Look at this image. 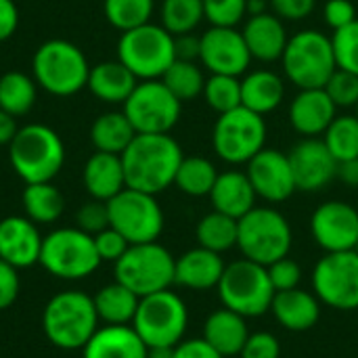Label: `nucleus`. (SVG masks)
<instances>
[{
	"label": "nucleus",
	"instance_id": "nucleus-1",
	"mask_svg": "<svg viewBox=\"0 0 358 358\" xmlns=\"http://www.w3.org/2000/svg\"><path fill=\"white\" fill-rule=\"evenodd\" d=\"M182 147L172 134H136L122 153L126 187L157 195L174 185Z\"/></svg>",
	"mask_w": 358,
	"mask_h": 358
},
{
	"label": "nucleus",
	"instance_id": "nucleus-2",
	"mask_svg": "<svg viewBox=\"0 0 358 358\" xmlns=\"http://www.w3.org/2000/svg\"><path fill=\"white\" fill-rule=\"evenodd\" d=\"M99 323L92 296L78 289L55 294L42 310V331L59 350H82Z\"/></svg>",
	"mask_w": 358,
	"mask_h": 358
},
{
	"label": "nucleus",
	"instance_id": "nucleus-3",
	"mask_svg": "<svg viewBox=\"0 0 358 358\" xmlns=\"http://www.w3.org/2000/svg\"><path fill=\"white\" fill-rule=\"evenodd\" d=\"M8 162L25 182H52L65 164L63 138L46 124H27L8 145Z\"/></svg>",
	"mask_w": 358,
	"mask_h": 358
},
{
	"label": "nucleus",
	"instance_id": "nucleus-4",
	"mask_svg": "<svg viewBox=\"0 0 358 358\" xmlns=\"http://www.w3.org/2000/svg\"><path fill=\"white\" fill-rule=\"evenodd\" d=\"M90 65L80 46L52 38L42 42L31 57V78L52 96H73L86 88Z\"/></svg>",
	"mask_w": 358,
	"mask_h": 358
},
{
	"label": "nucleus",
	"instance_id": "nucleus-5",
	"mask_svg": "<svg viewBox=\"0 0 358 358\" xmlns=\"http://www.w3.org/2000/svg\"><path fill=\"white\" fill-rule=\"evenodd\" d=\"M294 233L287 218L268 206H256L243 218H239L237 248L245 260L262 266L289 256Z\"/></svg>",
	"mask_w": 358,
	"mask_h": 358
},
{
	"label": "nucleus",
	"instance_id": "nucleus-6",
	"mask_svg": "<svg viewBox=\"0 0 358 358\" xmlns=\"http://www.w3.org/2000/svg\"><path fill=\"white\" fill-rule=\"evenodd\" d=\"M285 78L298 88H323L338 69L331 38L319 29H302L289 36L281 57Z\"/></svg>",
	"mask_w": 358,
	"mask_h": 358
},
{
	"label": "nucleus",
	"instance_id": "nucleus-7",
	"mask_svg": "<svg viewBox=\"0 0 358 358\" xmlns=\"http://www.w3.org/2000/svg\"><path fill=\"white\" fill-rule=\"evenodd\" d=\"M117 61H122L138 82L162 80L176 61L174 36L162 23H145L122 31L117 40Z\"/></svg>",
	"mask_w": 358,
	"mask_h": 358
},
{
	"label": "nucleus",
	"instance_id": "nucleus-8",
	"mask_svg": "<svg viewBox=\"0 0 358 358\" xmlns=\"http://www.w3.org/2000/svg\"><path fill=\"white\" fill-rule=\"evenodd\" d=\"M48 275L63 281H80L90 277L101 258L94 248V237L78 227L55 229L42 239V252L38 262Z\"/></svg>",
	"mask_w": 358,
	"mask_h": 358
},
{
	"label": "nucleus",
	"instance_id": "nucleus-9",
	"mask_svg": "<svg viewBox=\"0 0 358 358\" xmlns=\"http://www.w3.org/2000/svg\"><path fill=\"white\" fill-rule=\"evenodd\" d=\"M216 292L224 308L245 319L266 315L277 294L268 279L266 266L245 258L227 264Z\"/></svg>",
	"mask_w": 358,
	"mask_h": 358
},
{
	"label": "nucleus",
	"instance_id": "nucleus-10",
	"mask_svg": "<svg viewBox=\"0 0 358 358\" xmlns=\"http://www.w3.org/2000/svg\"><path fill=\"white\" fill-rule=\"evenodd\" d=\"M189 310L185 300L172 289L141 298L132 327L147 348H174L185 340Z\"/></svg>",
	"mask_w": 358,
	"mask_h": 358
},
{
	"label": "nucleus",
	"instance_id": "nucleus-11",
	"mask_svg": "<svg viewBox=\"0 0 358 358\" xmlns=\"http://www.w3.org/2000/svg\"><path fill=\"white\" fill-rule=\"evenodd\" d=\"M176 258L157 241L136 243L113 264L115 281L132 289L138 298L170 289L174 285Z\"/></svg>",
	"mask_w": 358,
	"mask_h": 358
},
{
	"label": "nucleus",
	"instance_id": "nucleus-12",
	"mask_svg": "<svg viewBox=\"0 0 358 358\" xmlns=\"http://www.w3.org/2000/svg\"><path fill=\"white\" fill-rule=\"evenodd\" d=\"M266 134L264 115L241 105L218 115L212 130V147L224 164L241 166L266 147Z\"/></svg>",
	"mask_w": 358,
	"mask_h": 358
},
{
	"label": "nucleus",
	"instance_id": "nucleus-13",
	"mask_svg": "<svg viewBox=\"0 0 358 358\" xmlns=\"http://www.w3.org/2000/svg\"><path fill=\"white\" fill-rule=\"evenodd\" d=\"M109 227L122 233L130 245L157 241L164 233V210L155 195L126 187L107 201Z\"/></svg>",
	"mask_w": 358,
	"mask_h": 358
},
{
	"label": "nucleus",
	"instance_id": "nucleus-14",
	"mask_svg": "<svg viewBox=\"0 0 358 358\" xmlns=\"http://www.w3.org/2000/svg\"><path fill=\"white\" fill-rule=\"evenodd\" d=\"M136 134H170L182 113V103L162 80H143L122 105Z\"/></svg>",
	"mask_w": 358,
	"mask_h": 358
},
{
	"label": "nucleus",
	"instance_id": "nucleus-15",
	"mask_svg": "<svg viewBox=\"0 0 358 358\" xmlns=\"http://www.w3.org/2000/svg\"><path fill=\"white\" fill-rule=\"evenodd\" d=\"M313 292L329 308H358V250L325 254L313 271Z\"/></svg>",
	"mask_w": 358,
	"mask_h": 358
},
{
	"label": "nucleus",
	"instance_id": "nucleus-16",
	"mask_svg": "<svg viewBox=\"0 0 358 358\" xmlns=\"http://www.w3.org/2000/svg\"><path fill=\"white\" fill-rule=\"evenodd\" d=\"M201 50L199 63L210 73L220 76H235L241 78L248 73L250 63L254 61L248 44L237 27H216L210 25L201 36Z\"/></svg>",
	"mask_w": 358,
	"mask_h": 358
},
{
	"label": "nucleus",
	"instance_id": "nucleus-17",
	"mask_svg": "<svg viewBox=\"0 0 358 358\" xmlns=\"http://www.w3.org/2000/svg\"><path fill=\"white\" fill-rule=\"evenodd\" d=\"M310 233L325 254L358 250V210L346 201H325L310 216Z\"/></svg>",
	"mask_w": 358,
	"mask_h": 358
},
{
	"label": "nucleus",
	"instance_id": "nucleus-18",
	"mask_svg": "<svg viewBox=\"0 0 358 358\" xmlns=\"http://www.w3.org/2000/svg\"><path fill=\"white\" fill-rule=\"evenodd\" d=\"M245 166H248L245 174L256 195L268 203H275V206L283 203L298 191L289 155L279 149L264 147Z\"/></svg>",
	"mask_w": 358,
	"mask_h": 358
},
{
	"label": "nucleus",
	"instance_id": "nucleus-19",
	"mask_svg": "<svg viewBox=\"0 0 358 358\" xmlns=\"http://www.w3.org/2000/svg\"><path fill=\"white\" fill-rule=\"evenodd\" d=\"M287 155L298 191L317 193L338 178V162L323 138H302Z\"/></svg>",
	"mask_w": 358,
	"mask_h": 358
},
{
	"label": "nucleus",
	"instance_id": "nucleus-20",
	"mask_svg": "<svg viewBox=\"0 0 358 358\" xmlns=\"http://www.w3.org/2000/svg\"><path fill=\"white\" fill-rule=\"evenodd\" d=\"M42 235L27 216H6L0 220V260L15 268H29L40 262Z\"/></svg>",
	"mask_w": 358,
	"mask_h": 358
},
{
	"label": "nucleus",
	"instance_id": "nucleus-21",
	"mask_svg": "<svg viewBox=\"0 0 358 358\" xmlns=\"http://www.w3.org/2000/svg\"><path fill=\"white\" fill-rule=\"evenodd\" d=\"M241 36L248 44V50L254 61L275 63L281 61L283 50L289 42V34L285 29V21L275 13L266 10L260 15H250L243 21Z\"/></svg>",
	"mask_w": 358,
	"mask_h": 358
},
{
	"label": "nucleus",
	"instance_id": "nucleus-22",
	"mask_svg": "<svg viewBox=\"0 0 358 358\" xmlns=\"http://www.w3.org/2000/svg\"><path fill=\"white\" fill-rule=\"evenodd\" d=\"M338 107L325 88H304L289 105V124L304 138H319L336 120Z\"/></svg>",
	"mask_w": 358,
	"mask_h": 358
},
{
	"label": "nucleus",
	"instance_id": "nucleus-23",
	"mask_svg": "<svg viewBox=\"0 0 358 358\" xmlns=\"http://www.w3.org/2000/svg\"><path fill=\"white\" fill-rule=\"evenodd\" d=\"M224 268H227V264L220 254L197 245V248L185 252L180 258H176L174 283L185 289H193V292L214 289V287H218Z\"/></svg>",
	"mask_w": 358,
	"mask_h": 358
},
{
	"label": "nucleus",
	"instance_id": "nucleus-24",
	"mask_svg": "<svg viewBox=\"0 0 358 358\" xmlns=\"http://www.w3.org/2000/svg\"><path fill=\"white\" fill-rule=\"evenodd\" d=\"M271 313L275 315L277 323L294 334H302L313 329L321 319V300L300 287L277 292L271 304Z\"/></svg>",
	"mask_w": 358,
	"mask_h": 358
},
{
	"label": "nucleus",
	"instance_id": "nucleus-25",
	"mask_svg": "<svg viewBox=\"0 0 358 358\" xmlns=\"http://www.w3.org/2000/svg\"><path fill=\"white\" fill-rule=\"evenodd\" d=\"M147 352L132 325H103L82 348V358H147Z\"/></svg>",
	"mask_w": 358,
	"mask_h": 358
},
{
	"label": "nucleus",
	"instance_id": "nucleus-26",
	"mask_svg": "<svg viewBox=\"0 0 358 358\" xmlns=\"http://www.w3.org/2000/svg\"><path fill=\"white\" fill-rule=\"evenodd\" d=\"M82 182L92 199L109 201L126 189L122 155L94 151L82 170Z\"/></svg>",
	"mask_w": 358,
	"mask_h": 358
},
{
	"label": "nucleus",
	"instance_id": "nucleus-27",
	"mask_svg": "<svg viewBox=\"0 0 358 358\" xmlns=\"http://www.w3.org/2000/svg\"><path fill=\"white\" fill-rule=\"evenodd\" d=\"M208 197L216 212L227 214L235 220L243 218L250 210H254L258 199L248 174L241 170L220 172Z\"/></svg>",
	"mask_w": 358,
	"mask_h": 358
},
{
	"label": "nucleus",
	"instance_id": "nucleus-28",
	"mask_svg": "<svg viewBox=\"0 0 358 358\" xmlns=\"http://www.w3.org/2000/svg\"><path fill=\"white\" fill-rule=\"evenodd\" d=\"M136 76L122 61H101L90 67L86 88L90 94L107 105H124L136 88Z\"/></svg>",
	"mask_w": 358,
	"mask_h": 358
},
{
	"label": "nucleus",
	"instance_id": "nucleus-29",
	"mask_svg": "<svg viewBox=\"0 0 358 358\" xmlns=\"http://www.w3.org/2000/svg\"><path fill=\"white\" fill-rule=\"evenodd\" d=\"M248 338H250V329L245 317L224 306L214 310L203 323V340L224 358L239 357Z\"/></svg>",
	"mask_w": 358,
	"mask_h": 358
},
{
	"label": "nucleus",
	"instance_id": "nucleus-30",
	"mask_svg": "<svg viewBox=\"0 0 358 358\" xmlns=\"http://www.w3.org/2000/svg\"><path fill=\"white\" fill-rule=\"evenodd\" d=\"M285 101V80L273 69H254L241 78V105L260 115L273 113Z\"/></svg>",
	"mask_w": 358,
	"mask_h": 358
},
{
	"label": "nucleus",
	"instance_id": "nucleus-31",
	"mask_svg": "<svg viewBox=\"0 0 358 358\" xmlns=\"http://www.w3.org/2000/svg\"><path fill=\"white\" fill-rule=\"evenodd\" d=\"M92 302L103 325H132L141 298L120 281H113L101 287L92 296Z\"/></svg>",
	"mask_w": 358,
	"mask_h": 358
},
{
	"label": "nucleus",
	"instance_id": "nucleus-32",
	"mask_svg": "<svg viewBox=\"0 0 358 358\" xmlns=\"http://www.w3.org/2000/svg\"><path fill=\"white\" fill-rule=\"evenodd\" d=\"M136 136L124 111H105L90 126V143L96 151L122 155Z\"/></svg>",
	"mask_w": 358,
	"mask_h": 358
},
{
	"label": "nucleus",
	"instance_id": "nucleus-33",
	"mask_svg": "<svg viewBox=\"0 0 358 358\" xmlns=\"http://www.w3.org/2000/svg\"><path fill=\"white\" fill-rule=\"evenodd\" d=\"M23 212L36 224H52L65 212V197L52 182H34L23 189Z\"/></svg>",
	"mask_w": 358,
	"mask_h": 358
},
{
	"label": "nucleus",
	"instance_id": "nucleus-34",
	"mask_svg": "<svg viewBox=\"0 0 358 358\" xmlns=\"http://www.w3.org/2000/svg\"><path fill=\"white\" fill-rule=\"evenodd\" d=\"M38 99V84L23 71H6L0 76V109L21 117L29 113Z\"/></svg>",
	"mask_w": 358,
	"mask_h": 358
},
{
	"label": "nucleus",
	"instance_id": "nucleus-35",
	"mask_svg": "<svg viewBox=\"0 0 358 358\" xmlns=\"http://www.w3.org/2000/svg\"><path fill=\"white\" fill-rule=\"evenodd\" d=\"M237 233H239V220L227 214H220L216 210L206 214L197 222V229H195L199 248H206L216 254L237 248Z\"/></svg>",
	"mask_w": 358,
	"mask_h": 358
},
{
	"label": "nucleus",
	"instance_id": "nucleus-36",
	"mask_svg": "<svg viewBox=\"0 0 358 358\" xmlns=\"http://www.w3.org/2000/svg\"><path fill=\"white\" fill-rule=\"evenodd\" d=\"M218 174L220 172L208 157L191 155V157H182L174 185L178 187V191H182L189 197H208L212 193Z\"/></svg>",
	"mask_w": 358,
	"mask_h": 358
},
{
	"label": "nucleus",
	"instance_id": "nucleus-37",
	"mask_svg": "<svg viewBox=\"0 0 358 358\" xmlns=\"http://www.w3.org/2000/svg\"><path fill=\"white\" fill-rule=\"evenodd\" d=\"M206 80L208 78L199 61H180V59H176L162 76V82L180 103L201 96Z\"/></svg>",
	"mask_w": 358,
	"mask_h": 358
},
{
	"label": "nucleus",
	"instance_id": "nucleus-38",
	"mask_svg": "<svg viewBox=\"0 0 358 358\" xmlns=\"http://www.w3.org/2000/svg\"><path fill=\"white\" fill-rule=\"evenodd\" d=\"M159 17L162 25L172 36L193 34L206 19L203 0H162Z\"/></svg>",
	"mask_w": 358,
	"mask_h": 358
},
{
	"label": "nucleus",
	"instance_id": "nucleus-39",
	"mask_svg": "<svg viewBox=\"0 0 358 358\" xmlns=\"http://www.w3.org/2000/svg\"><path fill=\"white\" fill-rule=\"evenodd\" d=\"M323 143L331 151L338 164L358 157V117L357 115H336L323 134Z\"/></svg>",
	"mask_w": 358,
	"mask_h": 358
},
{
	"label": "nucleus",
	"instance_id": "nucleus-40",
	"mask_svg": "<svg viewBox=\"0 0 358 358\" xmlns=\"http://www.w3.org/2000/svg\"><path fill=\"white\" fill-rule=\"evenodd\" d=\"M153 10L155 0H103L105 19L120 31H128L149 23Z\"/></svg>",
	"mask_w": 358,
	"mask_h": 358
},
{
	"label": "nucleus",
	"instance_id": "nucleus-41",
	"mask_svg": "<svg viewBox=\"0 0 358 358\" xmlns=\"http://www.w3.org/2000/svg\"><path fill=\"white\" fill-rule=\"evenodd\" d=\"M201 96L206 99L208 107L214 109L218 115L233 111V109L241 107V78L210 73Z\"/></svg>",
	"mask_w": 358,
	"mask_h": 358
},
{
	"label": "nucleus",
	"instance_id": "nucleus-42",
	"mask_svg": "<svg viewBox=\"0 0 358 358\" xmlns=\"http://www.w3.org/2000/svg\"><path fill=\"white\" fill-rule=\"evenodd\" d=\"M203 15L210 25L237 27L248 19V0H203Z\"/></svg>",
	"mask_w": 358,
	"mask_h": 358
},
{
	"label": "nucleus",
	"instance_id": "nucleus-43",
	"mask_svg": "<svg viewBox=\"0 0 358 358\" xmlns=\"http://www.w3.org/2000/svg\"><path fill=\"white\" fill-rule=\"evenodd\" d=\"M331 44L338 67L358 76V19L342 29H336Z\"/></svg>",
	"mask_w": 358,
	"mask_h": 358
},
{
	"label": "nucleus",
	"instance_id": "nucleus-44",
	"mask_svg": "<svg viewBox=\"0 0 358 358\" xmlns=\"http://www.w3.org/2000/svg\"><path fill=\"white\" fill-rule=\"evenodd\" d=\"M325 92L329 94V99L334 101V105L338 109H348V107H357L358 103V76L346 69H336L331 73V78L327 80V84L323 86Z\"/></svg>",
	"mask_w": 358,
	"mask_h": 358
},
{
	"label": "nucleus",
	"instance_id": "nucleus-45",
	"mask_svg": "<svg viewBox=\"0 0 358 358\" xmlns=\"http://www.w3.org/2000/svg\"><path fill=\"white\" fill-rule=\"evenodd\" d=\"M76 227L88 235H96L101 231H105L109 227V210H107V201H99L92 199L88 203H84L78 212H76Z\"/></svg>",
	"mask_w": 358,
	"mask_h": 358
},
{
	"label": "nucleus",
	"instance_id": "nucleus-46",
	"mask_svg": "<svg viewBox=\"0 0 358 358\" xmlns=\"http://www.w3.org/2000/svg\"><path fill=\"white\" fill-rule=\"evenodd\" d=\"M268 279L275 287V292H287V289H296L300 287L302 281V268L296 260H292L289 256L273 262L271 266H266Z\"/></svg>",
	"mask_w": 358,
	"mask_h": 358
},
{
	"label": "nucleus",
	"instance_id": "nucleus-47",
	"mask_svg": "<svg viewBox=\"0 0 358 358\" xmlns=\"http://www.w3.org/2000/svg\"><path fill=\"white\" fill-rule=\"evenodd\" d=\"M94 248H96V254H99L101 262H113L115 264L126 254L130 243L122 233L107 227L105 231L94 235Z\"/></svg>",
	"mask_w": 358,
	"mask_h": 358
},
{
	"label": "nucleus",
	"instance_id": "nucleus-48",
	"mask_svg": "<svg viewBox=\"0 0 358 358\" xmlns=\"http://www.w3.org/2000/svg\"><path fill=\"white\" fill-rule=\"evenodd\" d=\"M281 357V344L279 340L268 331L250 334L239 358H279Z\"/></svg>",
	"mask_w": 358,
	"mask_h": 358
},
{
	"label": "nucleus",
	"instance_id": "nucleus-49",
	"mask_svg": "<svg viewBox=\"0 0 358 358\" xmlns=\"http://www.w3.org/2000/svg\"><path fill=\"white\" fill-rule=\"evenodd\" d=\"M268 6L283 21H302L313 15L317 0H268Z\"/></svg>",
	"mask_w": 358,
	"mask_h": 358
},
{
	"label": "nucleus",
	"instance_id": "nucleus-50",
	"mask_svg": "<svg viewBox=\"0 0 358 358\" xmlns=\"http://www.w3.org/2000/svg\"><path fill=\"white\" fill-rule=\"evenodd\" d=\"M323 17L325 23L336 31L357 21V6L352 4V0H327L323 8Z\"/></svg>",
	"mask_w": 358,
	"mask_h": 358
},
{
	"label": "nucleus",
	"instance_id": "nucleus-51",
	"mask_svg": "<svg viewBox=\"0 0 358 358\" xmlns=\"http://www.w3.org/2000/svg\"><path fill=\"white\" fill-rule=\"evenodd\" d=\"M19 268L0 260V310H6L19 298Z\"/></svg>",
	"mask_w": 358,
	"mask_h": 358
},
{
	"label": "nucleus",
	"instance_id": "nucleus-52",
	"mask_svg": "<svg viewBox=\"0 0 358 358\" xmlns=\"http://www.w3.org/2000/svg\"><path fill=\"white\" fill-rule=\"evenodd\" d=\"M172 358H224L216 348H212L203 338L182 340L174 346Z\"/></svg>",
	"mask_w": 358,
	"mask_h": 358
},
{
	"label": "nucleus",
	"instance_id": "nucleus-53",
	"mask_svg": "<svg viewBox=\"0 0 358 358\" xmlns=\"http://www.w3.org/2000/svg\"><path fill=\"white\" fill-rule=\"evenodd\" d=\"M19 27V8L15 0H0V42L15 36Z\"/></svg>",
	"mask_w": 358,
	"mask_h": 358
},
{
	"label": "nucleus",
	"instance_id": "nucleus-54",
	"mask_svg": "<svg viewBox=\"0 0 358 358\" xmlns=\"http://www.w3.org/2000/svg\"><path fill=\"white\" fill-rule=\"evenodd\" d=\"M174 50H176V59L180 61H199L201 38L195 34L174 36Z\"/></svg>",
	"mask_w": 358,
	"mask_h": 358
},
{
	"label": "nucleus",
	"instance_id": "nucleus-55",
	"mask_svg": "<svg viewBox=\"0 0 358 358\" xmlns=\"http://www.w3.org/2000/svg\"><path fill=\"white\" fill-rule=\"evenodd\" d=\"M19 126H17V117L6 113L4 109H0V147H8L10 141L15 138Z\"/></svg>",
	"mask_w": 358,
	"mask_h": 358
},
{
	"label": "nucleus",
	"instance_id": "nucleus-56",
	"mask_svg": "<svg viewBox=\"0 0 358 358\" xmlns=\"http://www.w3.org/2000/svg\"><path fill=\"white\" fill-rule=\"evenodd\" d=\"M338 178H340L346 187L358 189V157L338 164Z\"/></svg>",
	"mask_w": 358,
	"mask_h": 358
},
{
	"label": "nucleus",
	"instance_id": "nucleus-57",
	"mask_svg": "<svg viewBox=\"0 0 358 358\" xmlns=\"http://www.w3.org/2000/svg\"><path fill=\"white\" fill-rule=\"evenodd\" d=\"M174 348H149L147 358H172Z\"/></svg>",
	"mask_w": 358,
	"mask_h": 358
},
{
	"label": "nucleus",
	"instance_id": "nucleus-58",
	"mask_svg": "<svg viewBox=\"0 0 358 358\" xmlns=\"http://www.w3.org/2000/svg\"><path fill=\"white\" fill-rule=\"evenodd\" d=\"M355 109H357V113H355V115H357V117H358V103H357V107H355Z\"/></svg>",
	"mask_w": 358,
	"mask_h": 358
}]
</instances>
